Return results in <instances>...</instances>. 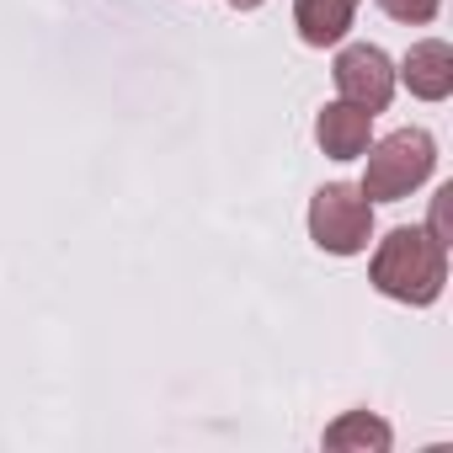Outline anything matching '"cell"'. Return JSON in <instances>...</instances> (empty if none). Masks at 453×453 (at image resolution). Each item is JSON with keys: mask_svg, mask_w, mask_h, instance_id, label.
<instances>
[{"mask_svg": "<svg viewBox=\"0 0 453 453\" xmlns=\"http://www.w3.org/2000/svg\"><path fill=\"white\" fill-rule=\"evenodd\" d=\"M368 283L395 299V304H411V310H426L442 299V283H448V246L421 230V224H400L389 230L368 262Z\"/></svg>", "mask_w": 453, "mask_h": 453, "instance_id": "cell-1", "label": "cell"}, {"mask_svg": "<svg viewBox=\"0 0 453 453\" xmlns=\"http://www.w3.org/2000/svg\"><path fill=\"white\" fill-rule=\"evenodd\" d=\"M363 160H368L363 181H357L363 197L368 203H400L437 171V139L426 128H395L379 144H368Z\"/></svg>", "mask_w": 453, "mask_h": 453, "instance_id": "cell-2", "label": "cell"}, {"mask_svg": "<svg viewBox=\"0 0 453 453\" xmlns=\"http://www.w3.org/2000/svg\"><path fill=\"white\" fill-rule=\"evenodd\" d=\"M331 75H336L342 102L373 112V118H379V112L389 107V96H395V65H389V54H384L379 43H347V49L336 54V65H331Z\"/></svg>", "mask_w": 453, "mask_h": 453, "instance_id": "cell-4", "label": "cell"}, {"mask_svg": "<svg viewBox=\"0 0 453 453\" xmlns=\"http://www.w3.org/2000/svg\"><path fill=\"white\" fill-rule=\"evenodd\" d=\"M320 442H326L331 453H389L395 432H389V421L373 416V411H347V416H336V421L326 426Z\"/></svg>", "mask_w": 453, "mask_h": 453, "instance_id": "cell-8", "label": "cell"}, {"mask_svg": "<svg viewBox=\"0 0 453 453\" xmlns=\"http://www.w3.org/2000/svg\"><path fill=\"white\" fill-rule=\"evenodd\" d=\"M395 81H405V91L421 96V102H448L453 96V49L442 38L411 43L405 59H400V70H395Z\"/></svg>", "mask_w": 453, "mask_h": 453, "instance_id": "cell-5", "label": "cell"}, {"mask_svg": "<svg viewBox=\"0 0 453 453\" xmlns=\"http://www.w3.org/2000/svg\"><path fill=\"white\" fill-rule=\"evenodd\" d=\"M230 6H235V12H257V6H262V0H230Z\"/></svg>", "mask_w": 453, "mask_h": 453, "instance_id": "cell-10", "label": "cell"}, {"mask_svg": "<svg viewBox=\"0 0 453 453\" xmlns=\"http://www.w3.org/2000/svg\"><path fill=\"white\" fill-rule=\"evenodd\" d=\"M310 241L331 257H357L373 241V203L363 197V187L347 181H326L310 197Z\"/></svg>", "mask_w": 453, "mask_h": 453, "instance_id": "cell-3", "label": "cell"}, {"mask_svg": "<svg viewBox=\"0 0 453 453\" xmlns=\"http://www.w3.org/2000/svg\"><path fill=\"white\" fill-rule=\"evenodd\" d=\"M357 0H294V27L310 49H336L352 33Z\"/></svg>", "mask_w": 453, "mask_h": 453, "instance_id": "cell-7", "label": "cell"}, {"mask_svg": "<svg viewBox=\"0 0 453 453\" xmlns=\"http://www.w3.org/2000/svg\"><path fill=\"white\" fill-rule=\"evenodd\" d=\"M315 144L331 160H363V150L373 144V112H363L352 102H326L315 118Z\"/></svg>", "mask_w": 453, "mask_h": 453, "instance_id": "cell-6", "label": "cell"}, {"mask_svg": "<svg viewBox=\"0 0 453 453\" xmlns=\"http://www.w3.org/2000/svg\"><path fill=\"white\" fill-rule=\"evenodd\" d=\"M437 6H442V0H379V12H384V17L411 22V27H426V22L437 17Z\"/></svg>", "mask_w": 453, "mask_h": 453, "instance_id": "cell-9", "label": "cell"}]
</instances>
